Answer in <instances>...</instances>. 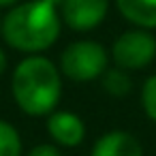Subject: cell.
Masks as SVG:
<instances>
[{
    "label": "cell",
    "mask_w": 156,
    "mask_h": 156,
    "mask_svg": "<svg viewBox=\"0 0 156 156\" xmlns=\"http://www.w3.org/2000/svg\"><path fill=\"white\" fill-rule=\"evenodd\" d=\"M9 45L22 51L47 49L60 34V20L51 0H34L15 7L2 26Z\"/></svg>",
    "instance_id": "cell-1"
},
{
    "label": "cell",
    "mask_w": 156,
    "mask_h": 156,
    "mask_svg": "<svg viewBox=\"0 0 156 156\" xmlns=\"http://www.w3.org/2000/svg\"><path fill=\"white\" fill-rule=\"evenodd\" d=\"M13 94L26 113H49L60 98V75L56 66L45 58L24 60L13 75Z\"/></svg>",
    "instance_id": "cell-2"
},
{
    "label": "cell",
    "mask_w": 156,
    "mask_h": 156,
    "mask_svg": "<svg viewBox=\"0 0 156 156\" xmlns=\"http://www.w3.org/2000/svg\"><path fill=\"white\" fill-rule=\"evenodd\" d=\"M60 64H62V71L66 77H71L75 81H90L105 73L107 54L98 43L77 41L64 49Z\"/></svg>",
    "instance_id": "cell-3"
},
{
    "label": "cell",
    "mask_w": 156,
    "mask_h": 156,
    "mask_svg": "<svg viewBox=\"0 0 156 156\" xmlns=\"http://www.w3.org/2000/svg\"><path fill=\"white\" fill-rule=\"evenodd\" d=\"M156 56V41L152 34L133 30L124 32L113 43V60L122 69H141L150 64Z\"/></svg>",
    "instance_id": "cell-4"
},
{
    "label": "cell",
    "mask_w": 156,
    "mask_h": 156,
    "mask_svg": "<svg viewBox=\"0 0 156 156\" xmlns=\"http://www.w3.org/2000/svg\"><path fill=\"white\" fill-rule=\"evenodd\" d=\"M107 13V0H64V20L73 30L96 28Z\"/></svg>",
    "instance_id": "cell-5"
},
{
    "label": "cell",
    "mask_w": 156,
    "mask_h": 156,
    "mask_svg": "<svg viewBox=\"0 0 156 156\" xmlns=\"http://www.w3.org/2000/svg\"><path fill=\"white\" fill-rule=\"evenodd\" d=\"M92 156H143V150L133 135L115 130V133L103 135L94 143Z\"/></svg>",
    "instance_id": "cell-6"
},
{
    "label": "cell",
    "mask_w": 156,
    "mask_h": 156,
    "mask_svg": "<svg viewBox=\"0 0 156 156\" xmlns=\"http://www.w3.org/2000/svg\"><path fill=\"white\" fill-rule=\"evenodd\" d=\"M47 128H49L51 137L62 145H77V143H81V139L86 135L83 122L75 113H66V111L54 113L47 122Z\"/></svg>",
    "instance_id": "cell-7"
},
{
    "label": "cell",
    "mask_w": 156,
    "mask_h": 156,
    "mask_svg": "<svg viewBox=\"0 0 156 156\" xmlns=\"http://www.w3.org/2000/svg\"><path fill=\"white\" fill-rule=\"evenodd\" d=\"M120 13L143 28H156V0H118Z\"/></svg>",
    "instance_id": "cell-8"
},
{
    "label": "cell",
    "mask_w": 156,
    "mask_h": 156,
    "mask_svg": "<svg viewBox=\"0 0 156 156\" xmlns=\"http://www.w3.org/2000/svg\"><path fill=\"white\" fill-rule=\"evenodd\" d=\"M103 86H105V90H107L109 94H113V96H124V94L130 92L133 81H130V77H128L124 71L111 69V71H107L105 77H103Z\"/></svg>",
    "instance_id": "cell-9"
},
{
    "label": "cell",
    "mask_w": 156,
    "mask_h": 156,
    "mask_svg": "<svg viewBox=\"0 0 156 156\" xmlns=\"http://www.w3.org/2000/svg\"><path fill=\"white\" fill-rule=\"evenodd\" d=\"M22 152V143H20V135L17 130L0 120V156H20Z\"/></svg>",
    "instance_id": "cell-10"
},
{
    "label": "cell",
    "mask_w": 156,
    "mask_h": 156,
    "mask_svg": "<svg viewBox=\"0 0 156 156\" xmlns=\"http://www.w3.org/2000/svg\"><path fill=\"white\" fill-rule=\"evenodd\" d=\"M141 101H143L145 113L156 122V75H152V77L145 81L143 92H141Z\"/></svg>",
    "instance_id": "cell-11"
},
{
    "label": "cell",
    "mask_w": 156,
    "mask_h": 156,
    "mask_svg": "<svg viewBox=\"0 0 156 156\" xmlns=\"http://www.w3.org/2000/svg\"><path fill=\"white\" fill-rule=\"evenodd\" d=\"M30 156H60V152L54 145H37L30 152Z\"/></svg>",
    "instance_id": "cell-12"
},
{
    "label": "cell",
    "mask_w": 156,
    "mask_h": 156,
    "mask_svg": "<svg viewBox=\"0 0 156 156\" xmlns=\"http://www.w3.org/2000/svg\"><path fill=\"white\" fill-rule=\"evenodd\" d=\"M5 69H7V56H5L2 49H0V73H5Z\"/></svg>",
    "instance_id": "cell-13"
},
{
    "label": "cell",
    "mask_w": 156,
    "mask_h": 156,
    "mask_svg": "<svg viewBox=\"0 0 156 156\" xmlns=\"http://www.w3.org/2000/svg\"><path fill=\"white\" fill-rule=\"evenodd\" d=\"M13 2H17V0H0V7H9Z\"/></svg>",
    "instance_id": "cell-14"
}]
</instances>
